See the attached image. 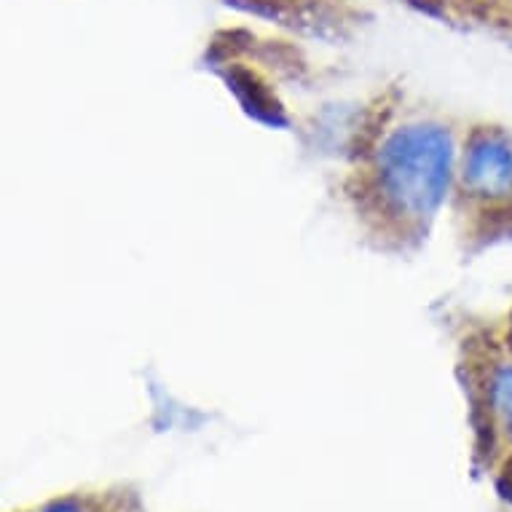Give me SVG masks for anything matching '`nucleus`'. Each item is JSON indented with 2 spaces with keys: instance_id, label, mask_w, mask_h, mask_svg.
I'll return each instance as SVG.
<instances>
[{
  "instance_id": "3",
  "label": "nucleus",
  "mask_w": 512,
  "mask_h": 512,
  "mask_svg": "<svg viewBox=\"0 0 512 512\" xmlns=\"http://www.w3.org/2000/svg\"><path fill=\"white\" fill-rule=\"evenodd\" d=\"M491 400H494L496 413L502 416L507 435L512 437V368H502L494 376V384H491Z\"/></svg>"
},
{
  "instance_id": "4",
  "label": "nucleus",
  "mask_w": 512,
  "mask_h": 512,
  "mask_svg": "<svg viewBox=\"0 0 512 512\" xmlns=\"http://www.w3.org/2000/svg\"><path fill=\"white\" fill-rule=\"evenodd\" d=\"M496 488H499V494H502L504 499H510V502H512V459L504 464L502 472H499Z\"/></svg>"
},
{
  "instance_id": "5",
  "label": "nucleus",
  "mask_w": 512,
  "mask_h": 512,
  "mask_svg": "<svg viewBox=\"0 0 512 512\" xmlns=\"http://www.w3.org/2000/svg\"><path fill=\"white\" fill-rule=\"evenodd\" d=\"M46 512H81L76 507V504H70V502H62V504H54V507H49Z\"/></svg>"
},
{
  "instance_id": "1",
  "label": "nucleus",
  "mask_w": 512,
  "mask_h": 512,
  "mask_svg": "<svg viewBox=\"0 0 512 512\" xmlns=\"http://www.w3.org/2000/svg\"><path fill=\"white\" fill-rule=\"evenodd\" d=\"M451 137L437 126H408L389 137L378 156L384 194L411 215L437 210L451 177Z\"/></svg>"
},
{
  "instance_id": "2",
  "label": "nucleus",
  "mask_w": 512,
  "mask_h": 512,
  "mask_svg": "<svg viewBox=\"0 0 512 512\" xmlns=\"http://www.w3.org/2000/svg\"><path fill=\"white\" fill-rule=\"evenodd\" d=\"M464 183L478 196H512V148L502 137L483 135L470 145Z\"/></svg>"
}]
</instances>
